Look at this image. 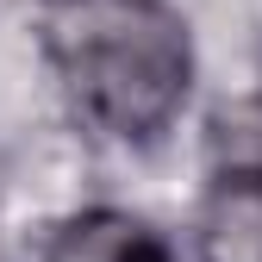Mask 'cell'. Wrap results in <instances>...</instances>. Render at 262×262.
<instances>
[{
    "label": "cell",
    "instance_id": "1",
    "mask_svg": "<svg viewBox=\"0 0 262 262\" xmlns=\"http://www.w3.org/2000/svg\"><path fill=\"white\" fill-rule=\"evenodd\" d=\"M44 50L106 138H156L193 88L187 25L162 0H44Z\"/></svg>",
    "mask_w": 262,
    "mask_h": 262
},
{
    "label": "cell",
    "instance_id": "2",
    "mask_svg": "<svg viewBox=\"0 0 262 262\" xmlns=\"http://www.w3.org/2000/svg\"><path fill=\"white\" fill-rule=\"evenodd\" d=\"M50 262H169V244L144 219L94 206V212H75L50 231Z\"/></svg>",
    "mask_w": 262,
    "mask_h": 262
},
{
    "label": "cell",
    "instance_id": "3",
    "mask_svg": "<svg viewBox=\"0 0 262 262\" xmlns=\"http://www.w3.org/2000/svg\"><path fill=\"white\" fill-rule=\"evenodd\" d=\"M200 262H262V175H219L200 212Z\"/></svg>",
    "mask_w": 262,
    "mask_h": 262
},
{
    "label": "cell",
    "instance_id": "4",
    "mask_svg": "<svg viewBox=\"0 0 262 262\" xmlns=\"http://www.w3.org/2000/svg\"><path fill=\"white\" fill-rule=\"evenodd\" d=\"M0 262H7V256H0Z\"/></svg>",
    "mask_w": 262,
    "mask_h": 262
}]
</instances>
